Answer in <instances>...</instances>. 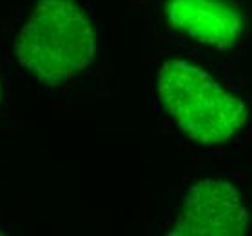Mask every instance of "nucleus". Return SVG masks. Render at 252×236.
Returning a JSON list of instances; mask_svg holds the SVG:
<instances>
[{"label": "nucleus", "mask_w": 252, "mask_h": 236, "mask_svg": "<svg viewBox=\"0 0 252 236\" xmlns=\"http://www.w3.org/2000/svg\"><path fill=\"white\" fill-rule=\"evenodd\" d=\"M94 55L96 33L76 0H38L15 40L24 73L51 86L87 69Z\"/></svg>", "instance_id": "nucleus-1"}, {"label": "nucleus", "mask_w": 252, "mask_h": 236, "mask_svg": "<svg viewBox=\"0 0 252 236\" xmlns=\"http://www.w3.org/2000/svg\"><path fill=\"white\" fill-rule=\"evenodd\" d=\"M158 95L178 127L203 145L227 142L247 122L245 104L205 69L184 58L163 62L158 73Z\"/></svg>", "instance_id": "nucleus-2"}, {"label": "nucleus", "mask_w": 252, "mask_h": 236, "mask_svg": "<svg viewBox=\"0 0 252 236\" xmlns=\"http://www.w3.org/2000/svg\"><path fill=\"white\" fill-rule=\"evenodd\" d=\"M247 207L234 185L205 178L192 185L169 235L241 236L247 233Z\"/></svg>", "instance_id": "nucleus-3"}, {"label": "nucleus", "mask_w": 252, "mask_h": 236, "mask_svg": "<svg viewBox=\"0 0 252 236\" xmlns=\"http://www.w3.org/2000/svg\"><path fill=\"white\" fill-rule=\"evenodd\" d=\"M172 28L207 46L229 49L243 33V17L227 0H169Z\"/></svg>", "instance_id": "nucleus-4"}, {"label": "nucleus", "mask_w": 252, "mask_h": 236, "mask_svg": "<svg viewBox=\"0 0 252 236\" xmlns=\"http://www.w3.org/2000/svg\"><path fill=\"white\" fill-rule=\"evenodd\" d=\"M0 100H2V91H0Z\"/></svg>", "instance_id": "nucleus-5"}, {"label": "nucleus", "mask_w": 252, "mask_h": 236, "mask_svg": "<svg viewBox=\"0 0 252 236\" xmlns=\"http://www.w3.org/2000/svg\"><path fill=\"white\" fill-rule=\"evenodd\" d=\"M0 235H2V231H0Z\"/></svg>", "instance_id": "nucleus-6"}]
</instances>
